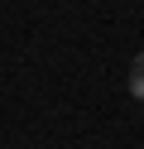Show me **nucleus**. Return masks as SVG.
Masks as SVG:
<instances>
[{
	"label": "nucleus",
	"instance_id": "nucleus-1",
	"mask_svg": "<svg viewBox=\"0 0 144 149\" xmlns=\"http://www.w3.org/2000/svg\"><path fill=\"white\" fill-rule=\"evenodd\" d=\"M130 96L144 101V53H134V63H130Z\"/></svg>",
	"mask_w": 144,
	"mask_h": 149
}]
</instances>
